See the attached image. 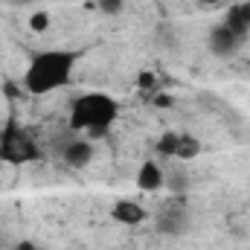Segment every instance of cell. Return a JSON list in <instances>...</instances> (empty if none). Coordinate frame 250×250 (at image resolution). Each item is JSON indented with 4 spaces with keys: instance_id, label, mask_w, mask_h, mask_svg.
<instances>
[{
    "instance_id": "obj_1",
    "label": "cell",
    "mask_w": 250,
    "mask_h": 250,
    "mask_svg": "<svg viewBox=\"0 0 250 250\" xmlns=\"http://www.w3.org/2000/svg\"><path fill=\"white\" fill-rule=\"evenodd\" d=\"M79 64V53L73 50H44L32 56V62L23 70V90L29 96H47L53 90H62L73 82V70Z\"/></svg>"
},
{
    "instance_id": "obj_2",
    "label": "cell",
    "mask_w": 250,
    "mask_h": 250,
    "mask_svg": "<svg viewBox=\"0 0 250 250\" xmlns=\"http://www.w3.org/2000/svg\"><path fill=\"white\" fill-rule=\"evenodd\" d=\"M117 117H120V102L111 93L87 90L70 102V123L67 125L76 134H87V140H96L114 128Z\"/></svg>"
},
{
    "instance_id": "obj_3",
    "label": "cell",
    "mask_w": 250,
    "mask_h": 250,
    "mask_svg": "<svg viewBox=\"0 0 250 250\" xmlns=\"http://www.w3.org/2000/svg\"><path fill=\"white\" fill-rule=\"evenodd\" d=\"M0 160L9 166H26L41 160L38 143L18 120H6V125L0 128Z\"/></svg>"
},
{
    "instance_id": "obj_4",
    "label": "cell",
    "mask_w": 250,
    "mask_h": 250,
    "mask_svg": "<svg viewBox=\"0 0 250 250\" xmlns=\"http://www.w3.org/2000/svg\"><path fill=\"white\" fill-rule=\"evenodd\" d=\"M154 227H157V233H163V236H169V239L187 236L189 227H192V212H189V207H187V198H184V195L166 198L163 207H160L157 215H154Z\"/></svg>"
},
{
    "instance_id": "obj_5",
    "label": "cell",
    "mask_w": 250,
    "mask_h": 250,
    "mask_svg": "<svg viewBox=\"0 0 250 250\" xmlns=\"http://www.w3.org/2000/svg\"><path fill=\"white\" fill-rule=\"evenodd\" d=\"M242 44H245V41H242L230 26H224V23L212 26V29H209V38H207L209 53L218 56V59H230V56H236V50H239Z\"/></svg>"
},
{
    "instance_id": "obj_6",
    "label": "cell",
    "mask_w": 250,
    "mask_h": 250,
    "mask_svg": "<svg viewBox=\"0 0 250 250\" xmlns=\"http://www.w3.org/2000/svg\"><path fill=\"white\" fill-rule=\"evenodd\" d=\"M62 160L70 169H87L90 160H93V143L87 137H76V140H67L62 148Z\"/></svg>"
},
{
    "instance_id": "obj_7",
    "label": "cell",
    "mask_w": 250,
    "mask_h": 250,
    "mask_svg": "<svg viewBox=\"0 0 250 250\" xmlns=\"http://www.w3.org/2000/svg\"><path fill=\"white\" fill-rule=\"evenodd\" d=\"M111 218H114L117 224H125V227H140V224L148 218V212H146L137 201L123 198V201H117V204L111 207Z\"/></svg>"
},
{
    "instance_id": "obj_8",
    "label": "cell",
    "mask_w": 250,
    "mask_h": 250,
    "mask_svg": "<svg viewBox=\"0 0 250 250\" xmlns=\"http://www.w3.org/2000/svg\"><path fill=\"white\" fill-rule=\"evenodd\" d=\"M224 26H230L242 41H248V35H250V0H239V3H233L227 9Z\"/></svg>"
},
{
    "instance_id": "obj_9",
    "label": "cell",
    "mask_w": 250,
    "mask_h": 250,
    "mask_svg": "<svg viewBox=\"0 0 250 250\" xmlns=\"http://www.w3.org/2000/svg\"><path fill=\"white\" fill-rule=\"evenodd\" d=\"M166 187V172H163V166L160 163H154V160H146L143 166H140V172H137V189L140 192H157V189Z\"/></svg>"
},
{
    "instance_id": "obj_10",
    "label": "cell",
    "mask_w": 250,
    "mask_h": 250,
    "mask_svg": "<svg viewBox=\"0 0 250 250\" xmlns=\"http://www.w3.org/2000/svg\"><path fill=\"white\" fill-rule=\"evenodd\" d=\"M198 154H201V140H195L192 134H181V146H178L175 160H195Z\"/></svg>"
},
{
    "instance_id": "obj_11",
    "label": "cell",
    "mask_w": 250,
    "mask_h": 250,
    "mask_svg": "<svg viewBox=\"0 0 250 250\" xmlns=\"http://www.w3.org/2000/svg\"><path fill=\"white\" fill-rule=\"evenodd\" d=\"M178 146H181V134H175V131L160 134V140L154 143L157 154H163V157H175V154H178Z\"/></svg>"
},
{
    "instance_id": "obj_12",
    "label": "cell",
    "mask_w": 250,
    "mask_h": 250,
    "mask_svg": "<svg viewBox=\"0 0 250 250\" xmlns=\"http://www.w3.org/2000/svg\"><path fill=\"white\" fill-rule=\"evenodd\" d=\"M29 29H32V32H47V29H50V15H47V12H32Z\"/></svg>"
},
{
    "instance_id": "obj_13",
    "label": "cell",
    "mask_w": 250,
    "mask_h": 250,
    "mask_svg": "<svg viewBox=\"0 0 250 250\" xmlns=\"http://www.w3.org/2000/svg\"><path fill=\"white\" fill-rule=\"evenodd\" d=\"M166 187H169V192L172 195H187V187H189V181H187V175H169L166 178Z\"/></svg>"
},
{
    "instance_id": "obj_14",
    "label": "cell",
    "mask_w": 250,
    "mask_h": 250,
    "mask_svg": "<svg viewBox=\"0 0 250 250\" xmlns=\"http://www.w3.org/2000/svg\"><path fill=\"white\" fill-rule=\"evenodd\" d=\"M123 6H125V0H96V9L102 12V15H120L123 12Z\"/></svg>"
},
{
    "instance_id": "obj_15",
    "label": "cell",
    "mask_w": 250,
    "mask_h": 250,
    "mask_svg": "<svg viewBox=\"0 0 250 250\" xmlns=\"http://www.w3.org/2000/svg\"><path fill=\"white\" fill-rule=\"evenodd\" d=\"M151 105H154V108H160V111H166V108H172V105H175V96H169V93H157Z\"/></svg>"
},
{
    "instance_id": "obj_16",
    "label": "cell",
    "mask_w": 250,
    "mask_h": 250,
    "mask_svg": "<svg viewBox=\"0 0 250 250\" xmlns=\"http://www.w3.org/2000/svg\"><path fill=\"white\" fill-rule=\"evenodd\" d=\"M137 84H140L143 90H146V87H154V73H146V70H143V73L137 76Z\"/></svg>"
},
{
    "instance_id": "obj_17",
    "label": "cell",
    "mask_w": 250,
    "mask_h": 250,
    "mask_svg": "<svg viewBox=\"0 0 250 250\" xmlns=\"http://www.w3.org/2000/svg\"><path fill=\"white\" fill-rule=\"evenodd\" d=\"M9 250H41V248H38L32 239H21V242H15V245H12Z\"/></svg>"
},
{
    "instance_id": "obj_18",
    "label": "cell",
    "mask_w": 250,
    "mask_h": 250,
    "mask_svg": "<svg viewBox=\"0 0 250 250\" xmlns=\"http://www.w3.org/2000/svg\"><path fill=\"white\" fill-rule=\"evenodd\" d=\"M201 3H207V6H218L221 0H201Z\"/></svg>"
},
{
    "instance_id": "obj_19",
    "label": "cell",
    "mask_w": 250,
    "mask_h": 250,
    "mask_svg": "<svg viewBox=\"0 0 250 250\" xmlns=\"http://www.w3.org/2000/svg\"><path fill=\"white\" fill-rule=\"evenodd\" d=\"M12 3H18V6H26V3H35V0H12Z\"/></svg>"
}]
</instances>
